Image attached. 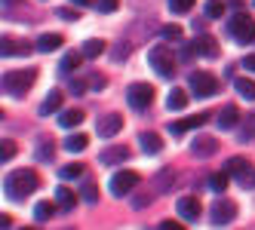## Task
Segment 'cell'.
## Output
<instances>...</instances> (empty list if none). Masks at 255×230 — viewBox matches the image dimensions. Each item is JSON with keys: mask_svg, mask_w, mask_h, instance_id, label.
Here are the masks:
<instances>
[{"mask_svg": "<svg viewBox=\"0 0 255 230\" xmlns=\"http://www.w3.org/2000/svg\"><path fill=\"white\" fill-rule=\"evenodd\" d=\"M37 184H40V178H37V172H31V169H15V172H9L6 175V181H3V190H6V197L9 200H25L28 193H34L37 190Z\"/></svg>", "mask_w": 255, "mask_h": 230, "instance_id": "cell-1", "label": "cell"}, {"mask_svg": "<svg viewBox=\"0 0 255 230\" xmlns=\"http://www.w3.org/2000/svg\"><path fill=\"white\" fill-rule=\"evenodd\" d=\"M228 34L240 43V46H249L252 40H255V19L249 12H243V9H237L231 19H228Z\"/></svg>", "mask_w": 255, "mask_h": 230, "instance_id": "cell-2", "label": "cell"}, {"mask_svg": "<svg viewBox=\"0 0 255 230\" xmlns=\"http://www.w3.org/2000/svg\"><path fill=\"white\" fill-rule=\"evenodd\" d=\"M34 80H37V71L34 68H28V71H6L3 74V92L12 95V98H22L34 86Z\"/></svg>", "mask_w": 255, "mask_h": 230, "instance_id": "cell-3", "label": "cell"}, {"mask_svg": "<svg viewBox=\"0 0 255 230\" xmlns=\"http://www.w3.org/2000/svg\"><path fill=\"white\" fill-rule=\"evenodd\" d=\"M148 65L154 68V74H160L163 80L175 77V56H172V49H166V46H151L148 49Z\"/></svg>", "mask_w": 255, "mask_h": 230, "instance_id": "cell-4", "label": "cell"}, {"mask_svg": "<svg viewBox=\"0 0 255 230\" xmlns=\"http://www.w3.org/2000/svg\"><path fill=\"white\" fill-rule=\"evenodd\" d=\"M126 101H129L132 111H148L151 101H154V86L151 83H132L126 89Z\"/></svg>", "mask_w": 255, "mask_h": 230, "instance_id": "cell-5", "label": "cell"}, {"mask_svg": "<svg viewBox=\"0 0 255 230\" xmlns=\"http://www.w3.org/2000/svg\"><path fill=\"white\" fill-rule=\"evenodd\" d=\"M188 83H191V92L197 95V98H212V95H218V89H222V83H218L212 74H191L188 77Z\"/></svg>", "mask_w": 255, "mask_h": 230, "instance_id": "cell-6", "label": "cell"}, {"mask_svg": "<svg viewBox=\"0 0 255 230\" xmlns=\"http://www.w3.org/2000/svg\"><path fill=\"white\" fill-rule=\"evenodd\" d=\"M209 218H212L215 227H225V224H231V221L237 218V206H234L231 200H225V197H218V200L212 203V209H209Z\"/></svg>", "mask_w": 255, "mask_h": 230, "instance_id": "cell-7", "label": "cell"}, {"mask_svg": "<svg viewBox=\"0 0 255 230\" xmlns=\"http://www.w3.org/2000/svg\"><path fill=\"white\" fill-rule=\"evenodd\" d=\"M135 184H138V172H117L108 187H111L114 197H129V193L135 190Z\"/></svg>", "mask_w": 255, "mask_h": 230, "instance_id": "cell-8", "label": "cell"}, {"mask_svg": "<svg viewBox=\"0 0 255 230\" xmlns=\"http://www.w3.org/2000/svg\"><path fill=\"white\" fill-rule=\"evenodd\" d=\"M175 181H178V172H175V169H160V172L154 175V181H151V190L160 197V193L175 190Z\"/></svg>", "mask_w": 255, "mask_h": 230, "instance_id": "cell-9", "label": "cell"}, {"mask_svg": "<svg viewBox=\"0 0 255 230\" xmlns=\"http://www.w3.org/2000/svg\"><path fill=\"white\" fill-rule=\"evenodd\" d=\"M191 153L197 156V160H209V156H215V153H218V141H215L212 135H200V138H194Z\"/></svg>", "mask_w": 255, "mask_h": 230, "instance_id": "cell-10", "label": "cell"}, {"mask_svg": "<svg viewBox=\"0 0 255 230\" xmlns=\"http://www.w3.org/2000/svg\"><path fill=\"white\" fill-rule=\"evenodd\" d=\"M194 52H197V56H203V59H218V43H215V37H209L206 31H200L197 40H194Z\"/></svg>", "mask_w": 255, "mask_h": 230, "instance_id": "cell-11", "label": "cell"}, {"mask_svg": "<svg viewBox=\"0 0 255 230\" xmlns=\"http://www.w3.org/2000/svg\"><path fill=\"white\" fill-rule=\"evenodd\" d=\"M123 129V117L120 114H108L99 120V138H114Z\"/></svg>", "mask_w": 255, "mask_h": 230, "instance_id": "cell-12", "label": "cell"}, {"mask_svg": "<svg viewBox=\"0 0 255 230\" xmlns=\"http://www.w3.org/2000/svg\"><path fill=\"white\" fill-rule=\"evenodd\" d=\"M175 209H178V215L185 218V221H197L200 218V200L197 197H181L175 203Z\"/></svg>", "mask_w": 255, "mask_h": 230, "instance_id": "cell-13", "label": "cell"}, {"mask_svg": "<svg viewBox=\"0 0 255 230\" xmlns=\"http://www.w3.org/2000/svg\"><path fill=\"white\" fill-rule=\"evenodd\" d=\"M237 123H243L240 120V111H237V104H225L222 114H218V129L231 132V129H237Z\"/></svg>", "mask_w": 255, "mask_h": 230, "instance_id": "cell-14", "label": "cell"}, {"mask_svg": "<svg viewBox=\"0 0 255 230\" xmlns=\"http://www.w3.org/2000/svg\"><path fill=\"white\" fill-rule=\"evenodd\" d=\"M126 160H129V148H105L102 156H99L102 166H117V163H126Z\"/></svg>", "mask_w": 255, "mask_h": 230, "instance_id": "cell-15", "label": "cell"}, {"mask_svg": "<svg viewBox=\"0 0 255 230\" xmlns=\"http://www.w3.org/2000/svg\"><path fill=\"white\" fill-rule=\"evenodd\" d=\"M56 111H62V92L52 89V92H46V98L40 101L37 114H40V117H49V114H56Z\"/></svg>", "mask_w": 255, "mask_h": 230, "instance_id": "cell-16", "label": "cell"}, {"mask_svg": "<svg viewBox=\"0 0 255 230\" xmlns=\"http://www.w3.org/2000/svg\"><path fill=\"white\" fill-rule=\"evenodd\" d=\"M86 56H83V52H68V56L59 62V74L62 77H71V74H74V71L80 68V62H83Z\"/></svg>", "mask_w": 255, "mask_h": 230, "instance_id": "cell-17", "label": "cell"}, {"mask_svg": "<svg viewBox=\"0 0 255 230\" xmlns=\"http://www.w3.org/2000/svg\"><path fill=\"white\" fill-rule=\"evenodd\" d=\"M138 145H141V151L148 153V156L163 151V141H160V135H157V132H141V135H138Z\"/></svg>", "mask_w": 255, "mask_h": 230, "instance_id": "cell-18", "label": "cell"}, {"mask_svg": "<svg viewBox=\"0 0 255 230\" xmlns=\"http://www.w3.org/2000/svg\"><path fill=\"white\" fill-rule=\"evenodd\" d=\"M80 123H83V111L80 108H68V111L59 114V126L62 129H74V126H80Z\"/></svg>", "mask_w": 255, "mask_h": 230, "instance_id": "cell-19", "label": "cell"}, {"mask_svg": "<svg viewBox=\"0 0 255 230\" xmlns=\"http://www.w3.org/2000/svg\"><path fill=\"white\" fill-rule=\"evenodd\" d=\"M40 163H52V156H56V145H52V138H40L37 141V151H34Z\"/></svg>", "mask_w": 255, "mask_h": 230, "instance_id": "cell-20", "label": "cell"}, {"mask_svg": "<svg viewBox=\"0 0 255 230\" xmlns=\"http://www.w3.org/2000/svg\"><path fill=\"white\" fill-rule=\"evenodd\" d=\"M56 203H59L62 212H71V209L77 206V193L68 190V187H59V190H56Z\"/></svg>", "mask_w": 255, "mask_h": 230, "instance_id": "cell-21", "label": "cell"}, {"mask_svg": "<svg viewBox=\"0 0 255 230\" xmlns=\"http://www.w3.org/2000/svg\"><path fill=\"white\" fill-rule=\"evenodd\" d=\"M65 40H62V34H40L37 37V52H52V49H59Z\"/></svg>", "mask_w": 255, "mask_h": 230, "instance_id": "cell-22", "label": "cell"}, {"mask_svg": "<svg viewBox=\"0 0 255 230\" xmlns=\"http://www.w3.org/2000/svg\"><path fill=\"white\" fill-rule=\"evenodd\" d=\"M31 46L28 43H15L12 37H3V43H0V52H3V56H25Z\"/></svg>", "mask_w": 255, "mask_h": 230, "instance_id": "cell-23", "label": "cell"}, {"mask_svg": "<svg viewBox=\"0 0 255 230\" xmlns=\"http://www.w3.org/2000/svg\"><path fill=\"white\" fill-rule=\"evenodd\" d=\"M86 145H89V138H86L83 132H77V135H68V138H65V151H71V153H80V151H86Z\"/></svg>", "mask_w": 255, "mask_h": 230, "instance_id": "cell-24", "label": "cell"}, {"mask_svg": "<svg viewBox=\"0 0 255 230\" xmlns=\"http://www.w3.org/2000/svg\"><path fill=\"white\" fill-rule=\"evenodd\" d=\"M237 138H240L243 145H246V141H252V138H255V111H252V114H249V117L243 120V126L237 129Z\"/></svg>", "mask_w": 255, "mask_h": 230, "instance_id": "cell-25", "label": "cell"}, {"mask_svg": "<svg viewBox=\"0 0 255 230\" xmlns=\"http://www.w3.org/2000/svg\"><path fill=\"white\" fill-rule=\"evenodd\" d=\"M166 108H169V111H185V108H188V95L181 92V89H172V92L166 95Z\"/></svg>", "mask_w": 255, "mask_h": 230, "instance_id": "cell-26", "label": "cell"}, {"mask_svg": "<svg viewBox=\"0 0 255 230\" xmlns=\"http://www.w3.org/2000/svg\"><path fill=\"white\" fill-rule=\"evenodd\" d=\"M234 89L240 92V98H246V101H252V98H255V83H252V80H246V77H237V80H234Z\"/></svg>", "mask_w": 255, "mask_h": 230, "instance_id": "cell-27", "label": "cell"}, {"mask_svg": "<svg viewBox=\"0 0 255 230\" xmlns=\"http://www.w3.org/2000/svg\"><path fill=\"white\" fill-rule=\"evenodd\" d=\"M59 206V203H56ZM56 206H52V203H37V206H34V221H37V224H46L49 218H52V212H56Z\"/></svg>", "mask_w": 255, "mask_h": 230, "instance_id": "cell-28", "label": "cell"}, {"mask_svg": "<svg viewBox=\"0 0 255 230\" xmlns=\"http://www.w3.org/2000/svg\"><path fill=\"white\" fill-rule=\"evenodd\" d=\"M237 178V184H240L243 190H249V187H255V166H246V169H240L234 175Z\"/></svg>", "mask_w": 255, "mask_h": 230, "instance_id": "cell-29", "label": "cell"}, {"mask_svg": "<svg viewBox=\"0 0 255 230\" xmlns=\"http://www.w3.org/2000/svg\"><path fill=\"white\" fill-rule=\"evenodd\" d=\"M228 184H231V175H228L225 169H222V172H215L212 178H209V187H212L215 193H225V190H228Z\"/></svg>", "mask_w": 255, "mask_h": 230, "instance_id": "cell-30", "label": "cell"}, {"mask_svg": "<svg viewBox=\"0 0 255 230\" xmlns=\"http://www.w3.org/2000/svg\"><path fill=\"white\" fill-rule=\"evenodd\" d=\"M105 49H108V46H105L102 40H86V43L80 46V52H83V56H86V59H99V56H102V52H105Z\"/></svg>", "mask_w": 255, "mask_h": 230, "instance_id": "cell-31", "label": "cell"}, {"mask_svg": "<svg viewBox=\"0 0 255 230\" xmlns=\"http://www.w3.org/2000/svg\"><path fill=\"white\" fill-rule=\"evenodd\" d=\"M86 169L80 166V163H71V166H62V172H59V178L62 181H74V178H80Z\"/></svg>", "mask_w": 255, "mask_h": 230, "instance_id": "cell-32", "label": "cell"}, {"mask_svg": "<svg viewBox=\"0 0 255 230\" xmlns=\"http://www.w3.org/2000/svg\"><path fill=\"white\" fill-rule=\"evenodd\" d=\"M228 0H206V19H222Z\"/></svg>", "mask_w": 255, "mask_h": 230, "instance_id": "cell-33", "label": "cell"}, {"mask_svg": "<svg viewBox=\"0 0 255 230\" xmlns=\"http://www.w3.org/2000/svg\"><path fill=\"white\" fill-rule=\"evenodd\" d=\"M129 56H132L129 43H123V40H120V43H114V46H111V59H114V62H126Z\"/></svg>", "mask_w": 255, "mask_h": 230, "instance_id": "cell-34", "label": "cell"}, {"mask_svg": "<svg viewBox=\"0 0 255 230\" xmlns=\"http://www.w3.org/2000/svg\"><path fill=\"white\" fill-rule=\"evenodd\" d=\"M80 197H83V203H89V206H96V203H99V193H96V184H93V181H86V184H83V193H80Z\"/></svg>", "mask_w": 255, "mask_h": 230, "instance_id": "cell-35", "label": "cell"}, {"mask_svg": "<svg viewBox=\"0 0 255 230\" xmlns=\"http://www.w3.org/2000/svg\"><path fill=\"white\" fill-rule=\"evenodd\" d=\"M191 6H194V0H169V9H172L175 15H185V12H191Z\"/></svg>", "mask_w": 255, "mask_h": 230, "instance_id": "cell-36", "label": "cell"}, {"mask_svg": "<svg viewBox=\"0 0 255 230\" xmlns=\"http://www.w3.org/2000/svg\"><path fill=\"white\" fill-rule=\"evenodd\" d=\"M249 163L243 160V156H231V160H228V166H225V172L228 175H237V172H240V169H246Z\"/></svg>", "mask_w": 255, "mask_h": 230, "instance_id": "cell-37", "label": "cell"}, {"mask_svg": "<svg viewBox=\"0 0 255 230\" xmlns=\"http://www.w3.org/2000/svg\"><path fill=\"white\" fill-rule=\"evenodd\" d=\"M160 34H163L166 40H175V43L181 40V28H178V25H163V28H160Z\"/></svg>", "mask_w": 255, "mask_h": 230, "instance_id": "cell-38", "label": "cell"}, {"mask_svg": "<svg viewBox=\"0 0 255 230\" xmlns=\"http://www.w3.org/2000/svg\"><path fill=\"white\" fill-rule=\"evenodd\" d=\"M154 200H157V193H154V190H148V193H138V197L132 200V206H135V209H144V206H151Z\"/></svg>", "mask_w": 255, "mask_h": 230, "instance_id": "cell-39", "label": "cell"}, {"mask_svg": "<svg viewBox=\"0 0 255 230\" xmlns=\"http://www.w3.org/2000/svg\"><path fill=\"white\" fill-rule=\"evenodd\" d=\"M12 156H15V141H3V145H0V160L9 163Z\"/></svg>", "mask_w": 255, "mask_h": 230, "instance_id": "cell-40", "label": "cell"}, {"mask_svg": "<svg viewBox=\"0 0 255 230\" xmlns=\"http://www.w3.org/2000/svg\"><path fill=\"white\" fill-rule=\"evenodd\" d=\"M68 92H71V95H83V92H86V83L77 80V77H68Z\"/></svg>", "mask_w": 255, "mask_h": 230, "instance_id": "cell-41", "label": "cell"}, {"mask_svg": "<svg viewBox=\"0 0 255 230\" xmlns=\"http://www.w3.org/2000/svg\"><path fill=\"white\" fill-rule=\"evenodd\" d=\"M120 6V0H96V9L99 12H114Z\"/></svg>", "mask_w": 255, "mask_h": 230, "instance_id": "cell-42", "label": "cell"}, {"mask_svg": "<svg viewBox=\"0 0 255 230\" xmlns=\"http://www.w3.org/2000/svg\"><path fill=\"white\" fill-rule=\"evenodd\" d=\"M169 132H172L175 138H181V135L188 132V123H185V120H175V123H169Z\"/></svg>", "mask_w": 255, "mask_h": 230, "instance_id": "cell-43", "label": "cell"}, {"mask_svg": "<svg viewBox=\"0 0 255 230\" xmlns=\"http://www.w3.org/2000/svg\"><path fill=\"white\" fill-rule=\"evenodd\" d=\"M59 15H62V19H68V22H74V19H77V12H74V9H59Z\"/></svg>", "mask_w": 255, "mask_h": 230, "instance_id": "cell-44", "label": "cell"}, {"mask_svg": "<svg viewBox=\"0 0 255 230\" xmlns=\"http://www.w3.org/2000/svg\"><path fill=\"white\" fill-rule=\"evenodd\" d=\"M243 68H246V71H255V56H246V59H243Z\"/></svg>", "mask_w": 255, "mask_h": 230, "instance_id": "cell-45", "label": "cell"}, {"mask_svg": "<svg viewBox=\"0 0 255 230\" xmlns=\"http://www.w3.org/2000/svg\"><path fill=\"white\" fill-rule=\"evenodd\" d=\"M89 86H93V89H105V77H93V83H89Z\"/></svg>", "mask_w": 255, "mask_h": 230, "instance_id": "cell-46", "label": "cell"}, {"mask_svg": "<svg viewBox=\"0 0 255 230\" xmlns=\"http://www.w3.org/2000/svg\"><path fill=\"white\" fill-rule=\"evenodd\" d=\"M160 230H178V224H175V221H163Z\"/></svg>", "mask_w": 255, "mask_h": 230, "instance_id": "cell-47", "label": "cell"}, {"mask_svg": "<svg viewBox=\"0 0 255 230\" xmlns=\"http://www.w3.org/2000/svg\"><path fill=\"white\" fill-rule=\"evenodd\" d=\"M228 6H234V9H243V0H228Z\"/></svg>", "mask_w": 255, "mask_h": 230, "instance_id": "cell-48", "label": "cell"}, {"mask_svg": "<svg viewBox=\"0 0 255 230\" xmlns=\"http://www.w3.org/2000/svg\"><path fill=\"white\" fill-rule=\"evenodd\" d=\"M71 3H74L77 9H83V6H89V0H71Z\"/></svg>", "mask_w": 255, "mask_h": 230, "instance_id": "cell-49", "label": "cell"}, {"mask_svg": "<svg viewBox=\"0 0 255 230\" xmlns=\"http://www.w3.org/2000/svg\"><path fill=\"white\" fill-rule=\"evenodd\" d=\"M3 6H6V9H12V6H19V0H3Z\"/></svg>", "mask_w": 255, "mask_h": 230, "instance_id": "cell-50", "label": "cell"}, {"mask_svg": "<svg viewBox=\"0 0 255 230\" xmlns=\"http://www.w3.org/2000/svg\"><path fill=\"white\" fill-rule=\"evenodd\" d=\"M252 3H255V0H252Z\"/></svg>", "mask_w": 255, "mask_h": 230, "instance_id": "cell-51", "label": "cell"}]
</instances>
